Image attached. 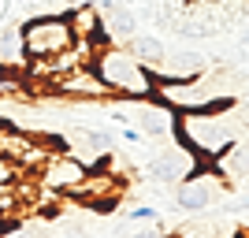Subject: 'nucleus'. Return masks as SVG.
Listing matches in <instances>:
<instances>
[{"label": "nucleus", "mask_w": 249, "mask_h": 238, "mask_svg": "<svg viewBox=\"0 0 249 238\" xmlns=\"http://www.w3.org/2000/svg\"><path fill=\"white\" fill-rule=\"evenodd\" d=\"M22 60H26L22 26H4V22H0V63H4V67H19Z\"/></svg>", "instance_id": "nucleus-12"}, {"label": "nucleus", "mask_w": 249, "mask_h": 238, "mask_svg": "<svg viewBox=\"0 0 249 238\" xmlns=\"http://www.w3.org/2000/svg\"><path fill=\"white\" fill-rule=\"evenodd\" d=\"M67 145L74 149V156H82L86 164L108 160V153H115V138L108 130H86V127H74L67 134Z\"/></svg>", "instance_id": "nucleus-10"}, {"label": "nucleus", "mask_w": 249, "mask_h": 238, "mask_svg": "<svg viewBox=\"0 0 249 238\" xmlns=\"http://www.w3.org/2000/svg\"><path fill=\"white\" fill-rule=\"evenodd\" d=\"M22 4H26V0H22Z\"/></svg>", "instance_id": "nucleus-20"}, {"label": "nucleus", "mask_w": 249, "mask_h": 238, "mask_svg": "<svg viewBox=\"0 0 249 238\" xmlns=\"http://www.w3.org/2000/svg\"><path fill=\"white\" fill-rule=\"evenodd\" d=\"M130 238H167L164 231H138V235H130Z\"/></svg>", "instance_id": "nucleus-17"}, {"label": "nucleus", "mask_w": 249, "mask_h": 238, "mask_svg": "<svg viewBox=\"0 0 249 238\" xmlns=\"http://www.w3.org/2000/svg\"><path fill=\"white\" fill-rule=\"evenodd\" d=\"M175 138L201 164H208L234 142V127L223 119V112H182L175 119Z\"/></svg>", "instance_id": "nucleus-3"}, {"label": "nucleus", "mask_w": 249, "mask_h": 238, "mask_svg": "<svg viewBox=\"0 0 249 238\" xmlns=\"http://www.w3.org/2000/svg\"><path fill=\"white\" fill-rule=\"evenodd\" d=\"M93 71L101 74L104 86L115 93V101H145L156 90L153 71H149L130 49H123V45H115V41L104 45L93 56Z\"/></svg>", "instance_id": "nucleus-1"}, {"label": "nucleus", "mask_w": 249, "mask_h": 238, "mask_svg": "<svg viewBox=\"0 0 249 238\" xmlns=\"http://www.w3.org/2000/svg\"><path fill=\"white\" fill-rule=\"evenodd\" d=\"M242 45H249V30H246V34H242Z\"/></svg>", "instance_id": "nucleus-19"}, {"label": "nucleus", "mask_w": 249, "mask_h": 238, "mask_svg": "<svg viewBox=\"0 0 249 238\" xmlns=\"http://www.w3.org/2000/svg\"><path fill=\"white\" fill-rule=\"evenodd\" d=\"M97 11H101V19H104V30H108V37H119V41H130L138 34V19H134V11L126 8L123 0H112V4H93Z\"/></svg>", "instance_id": "nucleus-11"}, {"label": "nucleus", "mask_w": 249, "mask_h": 238, "mask_svg": "<svg viewBox=\"0 0 249 238\" xmlns=\"http://www.w3.org/2000/svg\"><path fill=\"white\" fill-rule=\"evenodd\" d=\"M153 97L160 104H167L175 115L182 112H227L231 108V93L223 78H171V82H156Z\"/></svg>", "instance_id": "nucleus-2"}, {"label": "nucleus", "mask_w": 249, "mask_h": 238, "mask_svg": "<svg viewBox=\"0 0 249 238\" xmlns=\"http://www.w3.org/2000/svg\"><path fill=\"white\" fill-rule=\"evenodd\" d=\"M22 90H30L26 74L19 67H4L0 63V97H22Z\"/></svg>", "instance_id": "nucleus-14"}, {"label": "nucleus", "mask_w": 249, "mask_h": 238, "mask_svg": "<svg viewBox=\"0 0 249 238\" xmlns=\"http://www.w3.org/2000/svg\"><path fill=\"white\" fill-rule=\"evenodd\" d=\"M56 93L71 97V101H115V93L104 86V78L93 71V63L89 67H78V71L63 74L60 82H56Z\"/></svg>", "instance_id": "nucleus-8"}, {"label": "nucleus", "mask_w": 249, "mask_h": 238, "mask_svg": "<svg viewBox=\"0 0 249 238\" xmlns=\"http://www.w3.org/2000/svg\"><path fill=\"white\" fill-rule=\"evenodd\" d=\"M201 160L190 149H182V145H171V149H160V153L153 156L145 164V175L153 179V183H186L190 175H197Z\"/></svg>", "instance_id": "nucleus-6"}, {"label": "nucleus", "mask_w": 249, "mask_h": 238, "mask_svg": "<svg viewBox=\"0 0 249 238\" xmlns=\"http://www.w3.org/2000/svg\"><path fill=\"white\" fill-rule=\"evenodd\" d=\"M126 220H134V223H153V220H156V208L138 205V208H130V212H126Z\"/></svg>", "instance_id": "nucleus-16"}, {"label": "nucleus", "mask_w": 249, "mask_h": 238, "mask_svg": "<svg viewBox=\"0 0 249 238\" xmlns=\"http://www.w3.org/2000/svg\"><path fill=\"white\" fill-rule=\"evenodd\" d=\"M4 11H8V0H0V19H4Z\"/></svg>", "instance_id": "nucleus-18"}, {"label": "nucleus", "mask_w": 249, "mask_h": 238, "mask_svg": "<svg viewBox=\"0 0 249 238\" xmlns=\"http://www.w3.org/2000/svg\"><path fill=\"white\" fill-rule=\"evenodd\" d=\"M22 26V49H26V60H52L74 45L71 22L67 15H34V19L19 22Z\"/></svg>", "instance_id": "nucleus-4"}, {"label": "nucleus", "mask_w": 249, "mask_h": 238, "mask_svg": "<svg viewBox=\"0 0 249 238\" xmlns=\"http://www.w3.org/2000/svg\"><path fill=\"white\" fill-rule=\"evenodd\" d=\"M134 123L142 127V134H145V138H171V134H175V112H171L167 104H160L156 97L138 101Z\"/></svg>", "instance_id": "nucleus-9"}, {"label": "nucleus", "mask_w": 249, "mask_h": 238, "mask_svg": "<svg viewBox=\"0 0 249 238\" xmlns=\"http://www.w3.org/2000/svg\"><path fill=\"white\" fill-rule=\"evenodd\" d=\"M126 49L134 52L138 60L145 63V67H156V63L167 56V49H164V41L160 37H149V34H134L130 41H126Z\"/></svg>", "instance_id": "nucleus-13"}, {"label": "nucleus", "mask_w": 249, "mask_h": 238, "mask_svg": "<svg viewBox=\"0 0 249 238\" xmlns=\"http://www.w3.org/2000/svg\"><path fill=\"white\" fill-rule=\"evenodd\" d=\"M86 175H89V164L74 153H49L41 160V167H37V183L63 194V197H71L74 190L82 186Z\"/></svg>", "instance_id": "nucleus-5"}, {"label": "nucleus", "mask_w": 249, "mask_h": 238, "mask_svg": "<svg viewBox=\"0 0 249 238\" xmlns=\"http://www.w3.org/2000/svg\"><path fill=\"white\" fill-rule=\"evenodd\" d=\"M19 179H22V167L0 156V186H8V183H19Z\"/></svg>", "instance_id": "nucleus-15"}, {"label": "nucleus", "mask_w": 249, "mask_h": 238, "mask_svg": "<svg viewBox=\"0 0 249 238\" xmlns=\"http://www.w3.org/2000/svg\"><path fill=\"white\" fill-rule=\"evenodd\" d=\"M208 171H212V164H208ZM219 194H223V179L216 171L212 175H190L186 183H178L175 205L182 212H205V208H212L219 201Z\"/></svg>", "instance_id": "nucleus-7"}]
</instances>
